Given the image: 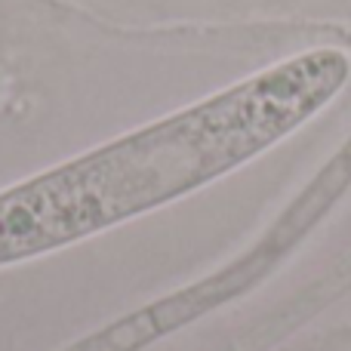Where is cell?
I'll list each match as a JSON object with an SVG mask.
<instances>
[{
	"label": "cell",
	"mask_w": 351,
	"mask_h": 351,
	"mask_svg": "<svg viewBox=\"0 0 351 351\" xmlns=\"http://www.w3.org/2000/svg\"><path fill=\"white\" fill-rule=\"evenodd\" d=\"M225 287V274L213 280H204L197 287H185L170 296H160L154 302L142 305V308L130 311V315L117 317V321L105 324V327L93 330V333L74 339L71 346L59 351H142L154 346L158 339L170 336L173 330L185 327L197 315L219 302Z\"/></svg>",
	"instance_id": "2"
},
{
	"label": "cell",
	"mask_w": 351,
	"mask_h": 351,
	"mask_svg": "<svg viewBox=\"0 0 351 351\" xmlns=\"http://www.w3.org/2000/svg\"><path fill=\"white\" fill-rule=\"evenodd\" d=\"M351 80V56L317 47L0 191V271L84 243L262 158Z\"/></svg>",
	"instance_id": "1"
}]
</instances>
